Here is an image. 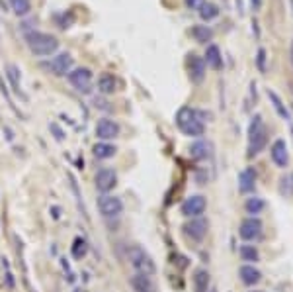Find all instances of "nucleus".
Returning <instances> with one entry per match:
<instances>
[{
    "instance_id": "obj_1",
    "label": "nucleus",
    "mask_w": 293,
    "mask_h": 292,
    "mask_svg": "<svg viewBox=\"0 0 293 292\" xmlns=\"http://www.w3.org/2000/svg\"><path fill=\"white\" fill-rule=\"evenodd\" d=\"M205 114L190 108V106H182L176 114V125L180 127V131L188 137H201L205 133V124H203Z\"/></svg>"
},
{
    "instance_id": "obj_2",
    "label": "nucleus",
    "mask_w": 293,
    "mask_h": 292,
    "mask_svg": "<svg viewBox=\"0 0 293 292\" xmlns=\"http://www.w3.org/2000/svg\"><path fill=\"white\" fill-rule=\"evenodd\" d=\"M26 43L30 47V51L37 57H47V55H53L57 53L59 49V40L51 34H45V32H28L26 34Z\"/></svg>"
},
{
    "instance_id": "obj_3",
    "label": "nucleus",
    "mask_w": 293,
    "mask_h": 292,
    "mask_svg": "<svg viewBox=\"0 0 293 292\" xmlns=\"http://www.w3.org/2000/svg\"><path fill=\"white\" fill-rule=\"evenodd\" d=\"M268 143V129L262 122V116H254L248 125V157L258 155Z\"/></svg>"
},
{
    "instance_id": "obj_4",
    "label": "nucleus",
    "mask_w": 293,
    "mask_h": 292,
    "mask_svg": "<svg viewBox=\"0 0 293 292\" xmlns=\"http://www.w3.org/2000/svg\"><path fill=\"white\" fill-rule=\"evenodd\" d=\"M127 261H129V265H131L137 273L152 275V273L156 271L152 257L146 253L143 247H139V245H129V247H127Z\"/></svg>"
},
{
    "instance_id": "obj_5",
    "label": "nucleus",
    "mask_w": 293,
    "mask_h": 292,
    "mask_svg": "<svg viewBox=\"0 0 293 292\" xmlns=\"http://www.w3.org/2000/svg\"><path fill=\"white\" fill-rule=\"evenodd\" d=\"M69 83L73 84L74 90L82 92V94H88L90 88H92V71L86 69V67H78V69H73L69 75Z\"/></svg>"
},
{
    "instance_id": "obj_6",
    "label": "nucleus",
    "mask_w": 293,
    "mask_h": 292,
    "mask_svg": "<svg viewBox=\"0 0 293 292\" xmlns=\"http://www.w3.org/2000/svg\"><path fill=\"white\" fill-rule=\"evenodd\" d=\"M98 210L104 218H115L123 212V202L121 198L117 196H111V194H102L98 198Z\"/></svg>"
},
{
    "instance_id": "obj_7",
    "label": "nucleus",
    "mask_w": 293,
    "mask_h": 292,
    "mask_svg": "<svg viewBox=\"0 0 293 292\" xmlns=\"http://www.w3.org/2000/svg\"><path fill=\"white\" fill-rule=\"evenodd\" d=\"M73 65H74V59L71 53H59L49 61V71L55 77H65L73 71Z\"/></svg>"
},
{
    "instance_id": "obj_8",
    "label": "nucleus",
    "mask_w": 293,
    "mask_h": 292,
    "mask_svg": "<svg viewBox=\"0 0 293 292\" xmlns=\"http://www.w3.org/2000/svg\"><path fill=\"white\" fill-rule=\"evenodd\" d=\"M205 208H207V200H205L201 194H194V196H190V198L184 200V204H182V214H184L186 218H199V216L205 212Z\"/></svg>"
},
{
    "instance_id": "obj_9",
    "label": "nucleus",
    "mask_w": 293,
    "mask_h": 292,
    "mask_svg": "<svg viewBox=\"0 0 293 292\" xmlns=\"http://www.w3.org/2000/svg\"><path fill=\"white\" fill-rule=\"evenodd\" d=\"M94 184H96V188L100 190V192L108 194V192L113 190L115 184H117V175H115V171L110 169V167L100 169V171L96 173V176H94Z\"/></svg>"
},
{
    "instance_id": "obj_10",
    "label": "nucleus",
    "mask_w": 293,
    "mask_h": 292,
    "mask_svg": "<svg viewBox=\"0 0 293 292\" xmlns=\"http://www.w3.org/2000/svg\"><path fill=\"white\" fill-rule=\"evenodd\" d=\"M119 135V124L110 120V118H102L96 124V137L102 141H111Z\"/></svg>"
},
{
    "instance_id": "obj_11",
    "label": "nucleus",
    "mask_w": 293,
    "mask_h": 292,
    "mask_svg": "<svg viewBox=\"0 0 293 292\" xmlns=\"http://www.w3.org/2000/svg\"><path fill=\"white\" fill-rule=\"evenodd\" d=\"M239 235L244 241H254L262 235V222L258 218H246L241 222V228H239Z\"/></svg>"
},
{
    "instance_id": "obj_12",
    "label": "nucleus",
    "mask_w": 293,
    "mask_h": 292,
    "mask_svg": "<svg viewBox=\"0 0 293 292\" xmlns=\"http://www.w3.org/2000/svg\"><path fill=\"white\" fill-rule=\"evenodd\" d=\"M207 228H209L207 220H203V218L199 216V218H192V222H188V224L184 226V234L188 235L192 241L199 243V241H203V237L207 235Z\"/></svg>"
},
{
    "instance_id": "obj_13",
    "label": "nucleus",
    "mask_w": 293,
    "mask_h": 292,
    "mask_svg": "<svg viewBox=\"0 0 293 292\" xmlns=\"http://www.w3.org/2000/svg\"><path fill=\"white\" fill-rule=\"evenodd\" d=\"M270 155H272V161L280 167V169H286L288 163H290V153H288V143L284 139H276L272 143V149H270Z\"/></svg>"
},
{
    "instance_id": "obj_14",
    "label": "nucleus",
    "mask_w": 293,
    "mask_h": 292,
    "mask_svg": "<svg viewBox=\"0 0 293 292\" xmlns=\"http://www.w3.org/2000/svg\"><path fill=\"white\" fill-rule=\"evenodd\" d=\"M205 61L203 57H199V55H190L188 59V75H190V81L194 83V84H199L203 79H205Z\"/></svg>"
},
{
    "instance_id": "obj_15",
    "label": "nucleus",
    "mask_w": 293,
    "mask_h": 292,
    "mask_svg": "<svg viewBox=\"0 0 293 292\" xmlns=\"http://www.w3.org/2000/svg\"><path fill=\"white\" fill-rule=\"evenodd\" d=\"M129 285L133 292H156V285L154 281L150 279V275H143V273H137L129 279Z\"/></svg>"
},
{
    "instance_id": "obj_16",
    "label": "nucleus",
    "mask_w": 293,
    "mask_h": 292,
    "mask_svg": "<svg viewBox=\"0 0 293 292\" xmlns=\"http://www.w3.org/2000/svg\"><path fill=\"white\" fill-rule=\"evenodd\" d=\"M254 188H256V171L252 167H248V169L241 171V175H239V190L243 194H248Z\"/></svg>"
},
{
    "instance_id": "obj_17",
    "label": "nucleus",
    "mask_w": 293,
    "mask_h": 292,
    "mask_svg": "<svg viewBox=\"0 0 293 292\" xmlns=\"http://www.w3.org/2000/svg\"><path fill=\"white\" fill-rule=\"evenodd\" d=\"M239 277H241V281H243L246 287H252V285L260 283L262 273H260L254 265H243V267L239 269Z\"/></svg>"
},
{
    "instance_id": "obj_18",
    "label": "nucleus",
    "mask_w": 293,
    "mask_h": 292,
    "mask_svg": "<svg viewBox=\"0 0 293 292\" xmlns=\"http://www.w3.org/2000/svg\"><path fill=\"white\" fill-rule=\"evenodd\" d=\"M205 65H209L211 69H215V71H219L221 67H223V57H221V49L217 47V45H207V51H205Z\"/></svg>"
},
{
    "instance_id": "obj_19",
    "label": "nucleus",
    "mask_w": 293,
    "mask_h": 292,
    "mask_svg": "<svg viewBox=\"0 0 293 292\" xmlns=\"http://www.w3.org/2000/svg\"><path fill=\"white\" fill-rule=\"evenodd\" d=\"M209 283H211V277H209L207 269H195L194 292H207L209 291Z\"/></svg>"
},
{
    "instance_id": "obj_20",
    "label": "nucleus",
    "mask_w": 293,
    "mask_h": 292,
    "mask_svg": "<svg viewBox=\"0 0 293 292\" xmlns=\"http://www.w3.org/2000/svg\"><path fill=\"white\" fill-rule=\"evenodd\" d=\"M190 155H192L194 159H197V161L207 159V157L211 155V143H207V141H203V139L195 141L194 145L190 147Z\"/></svg>"
},
{
    "instance_id": "obj_21",
    "label": "nucleus",
    "mask_w": 293,
    "mask_h": 292,
    "mask_svg": "<svg viewBox=\"0 0 293 292\" xmlns=\"http://www.w3.org/2000/svg\"><path fill=\"white\" fill-rule=\"evenodd\" d=\"M115 88H117V81L113 79V75H102L100 79H98V90L102 92V94H113L115 92Z\"/></svg>"
},
{
    "instance_id": "obj_22",
    "label": "nucleus",
    "mask_w": 293,
    "mask_h": 292,
    "mask_svg": "<svg viewBox=\"0 0 293 292\" xmlns=\"http://www.w3.org/2000/svg\"><path fill=\"white\" fill-rule=\"evenodd\" d=\"M94 157L96 159H110V157H113L115 155V145H111V143H108V141H100L94 145Z\"/></svg>"
},
{
    "instance_id": "obj_23",
    "label": "nucleus",
    "mask_w": 293,
    "mask_h": 292,
    "mask_svg": "<svg viewBox=\"0 0 293 292\" xmlns=\"http://www.w3.org/2000/svg\"><path fill=\"white\" fill-rule=\"evenodd\" d=\"M268 98L272 100V104H274V108H276V112L280 114V116L284 118L288 124H292V114H290V110L284 106V102H282V98L274 92V90H268Z\"/></svg>"
},
{
    "instance_id": "obj_24",
    "label": "nucleus",
    "mask_w": 293,
    "mask_h": 292,
    "mask_svg": "<svg viewBox=\"0 0 293 292\" xmlns=\"http://www.w3.org/2000/svg\"><path fill=\"white\" fill-rule=\"evenodd\" d=\"M192 36L197 43H207L213 40V30L207 26H194L192 28Z\"/></svg>"
},
{
    "instance_id": "obj_25",
    "label": "nucleus",
    "mask_w": 293,
    "mask_h": 292,
    "mask_svg": "<svg viewBox=\"0 0 293 292\" xmlns=\"http://www.w3.org/2000/svg\"><path fill=\"white\" fill-rule=\"evenodd\" d=\"M8 4H10L12 12L16 16H28L30 10H32V2L30 0H8Z\"/></svg>"
},
{
    "instance_id": "obj_26",
    "label": "nucleus",
    "mask_w": 293,
    "mask_h": 292,
    "mask_svg": "<svg viewBox=\"0 0 293 292\" xmlns=\"http://www.w3.org/2000/svg\"><path fill=\"white\" fill-rule=\"evenodd\" d=\"M217 16H219V8L215 4H211V2H203V6L199 8V18L203 22H211Z\"/></svg>"
},
{
    "instance_id": "obj_27",
    "label": "nucleus",
    "mask_w": 293,
    "mask_h": 292,
    "mask_svg": "<svg viewBox=\"0 0 293 292\" xmlns=\"http://www.w3.org/2000/svg\"><path fill=\"white\" fill-rule=\"evenodd\" d=\"M86 253H88V243L82 237H76L74 243H73V257L74 259H82Z\"/></svg>"
},
{
    "instance_id": "obj_28",
    "label": "nucleus",
    "mask_w": 293,
    "mask_h": 292,
    "mask_svg": "<svg viewBox=\"0 0 293 292\" xmlns=\"http://www.w3.org/2000/svg\"><path fill=\"white\" fill-rule=\"evenodd\" d=\"M239 253H241L243 261H248V263H252V261L256 263L258 261V251L254 249V245H241Z\"/></svg>"
},
{
    "instance_id": "obj_29",
    "label": "nucleus",
    "mask_w": 293,
    "mask_h": 292,
    "mask_svg": "<svg viewBox=\"0 0 293 292\" xmlns=\"http://www.w3.org/2000/svg\"><path fill=\"white\" fill-rule=\"evenodd\" d=\"M244 208H246V212H248V214H258V212L264 208V200H262V198L252 196V198H248V200H246Z\"/></svg>"
},
{
    "instance_id": "obj_30",
    "label": "nucleus",
    "mask_w": 293,
    "mask_h": 292,
    "mask_svg": "<svg viewBox=\"0 0 293 292\" xmlns=\"http://www.w3.org/2000/svg\"><path fill=\"white\" fill-rule=\"evenodd\" d=\"M6 71H8L6 75H8V77H10V81H12L14 90H16V92H20V88H18V86H20V71H18V67H16V65H8V67H6Z\"/></svg>"
},
{
    "instance_id": "obj_31",
    "label": "nucleus",
    "mask_w": 293,
    "mask_h": 292,
    "mask_svg": "<svg viewBox=\"0 0 293 292\" xmlns=\"http://www.w3.org/2000/svg\"><path fill=\"white\" fill-rule=\"evenodd\" d=\"M203 2H205V0H186V6H188L190 10H197V12H199V8L203 6Z\"/></svg>"
},
{
    "instance_id": "obj_32",
    "label": "nucleus",
    "mask_w": 293,
    "mask_h": 292,
    "mask_svg": "<svg viewBox=\"0 0 293 292\" xmlns=\"http://www.w3.org/2000/svg\"><path fill=\"white\" fill-rule=\"evenodd\" d=\"M264 61H266V51L264 49H258V69L264 73L266 71V67H264Z\"/></svg>"
},
{
    "instance_id": "obj_33",
    "label": "nucleus",
    "mask_w": 293,
    "mask_h": 292,
    "mask_svg": "<svg viewBox=\"0 0 293 292\" xmlns=\"http://www.w3.org/2000/svg\"><path fill=\"white\" fill-rule=\"evenodd\" d=\"M49 127H51V129H53V131H55V137H57V139H59V141H63V137H65V133H63V129H61V127H59V125H57V124H51V125H49Z\"/></svg>"
},
{
    "instance_id": "obj_34",
    "label": "nucleus",
    "mask_w": 293,
    "mask_h": 292,
    "mask_svg": "<svg viewBox=\"0 0 293 292\" xmlns=\"http://www.w3.org/2000/svg\"><path fill=\"white\" fill-rule=\"evenodd\" d=\"M292 63H293V43H292Z\"/></svg>"
},
{
    "instance_id": "obj_35",
    "label": "nucleus",
    "mask_w": 293,
    "mask_h": 292,
    "mask_svg": "<svg viewBox=\"0 0 293 292\" xmlns=\"http://www.w3.org/2000/svg\"><path fill=\"white\" fill-rule=\"evenodd\" d=\"M74 292H82V291H74Z\"/></svg>"
},
{
    "instance_id": "obj_36",
    "label": "nucleus",
    "mask_w": 293,
    "mask_h": 292,
    "mask_svg": "<svg viewBox=\"0 0 293 292\" xmlns=\"http://www.w3.org/2000/svg\"><path fill=\"white\" fill-rule=\"evenodd\" d=\"M292 2H293V0H292Z\"/></svg>"
}]
</instances>
